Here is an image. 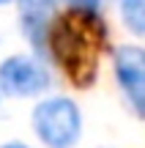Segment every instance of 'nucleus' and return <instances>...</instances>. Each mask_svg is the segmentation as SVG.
<instances>
[{
	"label": "nucleus",
	"instance_id": "obj_8",
	"mask_svg": "<svg viewBox=\"0 0 145 148\" xmlns=\"http://www.w3.org/2000/svg\"><path fill=\"white\" fill-rule=\"evenodd\" d=\"M3 148H27V145H19V143H8V145H3Z\"/></svg>",
	"mask_w": 145,
	"mask_h": 148
},
{
	"label": "nucleus",
	"instance_id": "obj_1",
	"mask_svg": "<svg viewBox=\"0 0 145 148\" xmlns=\"http://www.w3.org/2000/svg\"><path fill=\"white\" fill-rule=\"evenodd\" d=\"M104 38V22L93 8H69L58 14L47 33L52 58L77 88H91L96 82Z\"/></svg>",
	"mask_w": 145,
	"mask_h": 148
},
{
	"label": "nucleus",
	"instance_id": "obj_6",
	"mask_svg": "<svg viewBox=\"0 0 145 148\" xmlns=\"http://www.w3.org/2000/svg\"><path fill=\"white\" fill-rule=\"evenodd\" d=\"M126 27L137 36H145V0H118Z\"/></svg>",
	"mask_w": 145,
	"mask_h": 148
},
{
	"label": "nucleus",
	"instance_id": "obj_4",
	"mask_svg": "<svg viewBox=\"0 0 145 148\" xmlns=\"http://www.w3.org/2000/svg\"><path fill=\"white\" fill-rule=\"evenodd\" d=\"M115 77L126 90L137 115L145 118V49L142 47H120L115 52Z\"/></svg>",
	"mask_w": 145,
	"mask_h": 148
},
{
	"label": "nucleus",
	"instance_id": "obj_5",
	"mask_svg": "<svg viewBox=\"0 0 145 148\" xmlns=\"http://www.w3.org/2000/svg\"><path fill=\"white\" fill-rule=\"evenodd\" d=\"M22 27L36 47H44V38L52 25V0H19Z\"/></svg>",
	"mask_w": 145,
	"mask_h": 148
},
{
	"label": "nucleus",
	"instance_id": "obj_7",
	"mask_svg": "<svg viewBox=\"0 0 145 148\" xmlns=\"http://www.w3.org/2000/svg\"><path fill=\"white\" fill-rule=\"evenodd\" d=\"M74 8H93L96 11V5H99V0H69Z\"/></svg>",
	"mask_w": 145,
	"mask_h": 148
},
{
	"label": "nucleus",
	"instance_id": "obj_9",
	"mask_svg": "<svg viewBox=\"0 0 145 148\" xmlns=\"http://www.w3.org/2000/svg\"><path fill=\"white\" fill-rule=\"evenodd\" d=\"M0 3H5V0H0Z\"/></svg>",
	"mask_w": 145,
	"mask_h": 148
},
{
	"label": "nucleus",
	"instance_id": "obj_3",
	"mask_svg": "<svg viewBox=\"0 0 145 148\" xmlns=\"http://www.w3.org/2000/svg\"><path fill=\"white\" fill-rule=\"evenodd\" d=\"M49 74L41 63L25 55H14L0 66V88L11 96H33L47 90Z\"/></svg>",
	"mask_w": 145,
	"mask_h": 148
},
{
	"label": "nucleus",
	"instance_id": "obj_2",
	"mask_svg": "<svg viewBox=\"0 0 145 148\" xmlns=\"http://www.w3.org/2000/svg\"><path fill=\"white\" fill-rule=\"evenodd\" d=\"M33 129L41 137L44 145L49 148H71L80 140V129H82V118L80 110L71 99L55 96L47 99L36 107L33 112Z\"/></svg>",
	"mask_w": 145,
	"mask_h": 148
}]
</instances>
